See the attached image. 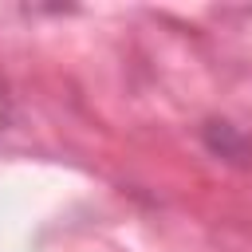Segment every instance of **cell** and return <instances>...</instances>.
<instances>
[{
    "label": "cell",
    "instance_id": "cell-1",
    "mask_svg": "<svg viewBox=\"0 0 252 252\" xmlns=\"http://www.w3.org/2000/svg\"><path fill=\"white\" fill-rule=\"evenodd\" d=\"M4 126H8V91L0 83V134H4Z\"/></svg>",
    "mask_w": 252,
    "mask_h": 252
}]
</instances>
